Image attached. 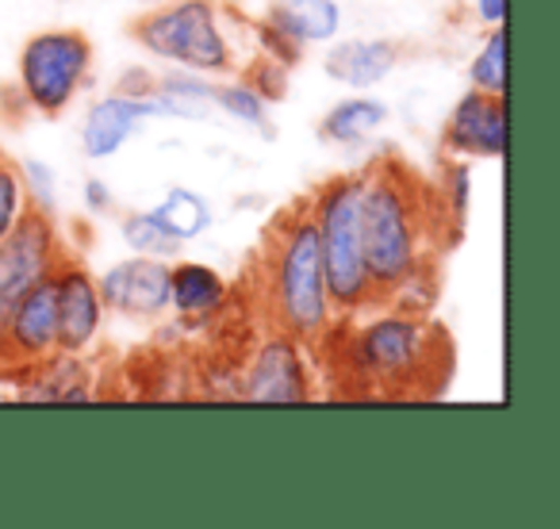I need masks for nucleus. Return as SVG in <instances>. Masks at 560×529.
I'll return each instance as SVG.
<instances>
[{"label": "nucleus", "instance_id": "39448f33", "mask_svg": "<svg viewBox=\"0 0 560 529\" xmlns=\"http://www.w3.org/2000/svg\"><path fill=\"white\" fill-rule=\"evenodd\" d=\"M131 35L150 55L177 62L185 70L226 73L234 70V55L226 35L219 32L215 0H165V9H154L131 24Z\"/></svg>", "mask_w": 560, "mask_h": 529}, {"label": "nucleus", "instance_id": "393cba45", "mask_svg": "<svg viewBox=\"0 0 560 529\" xmlns=\"http://www.w3.org/2000/svg\"><path fill=\"white\" fill-rule=\"evenodd\" d=\"M89 203H93V208H108V188H104L101 180H89Z\"/></svg>", "mask_w": 560, "mask_h": 529}, {"label": "nucleus", "instance_id": "f8f14e48", "mask_svg": "<svg viewBox=\"0 0 560 529\" xmlns=\"http://www.w3.org/2000/svg\"><path fill=\"white\" fill-rule=\"evenodd\" d=\"M150 101L147 96H131V93H112L108 101L93 104L81 127V150L89 157H112L127 139L135 134V127L142 119H150Z\"/></svg>", "mask_w": 560, "mask_h": 529}, {"label": "nucleus", "instance_id": "ddd939ff", "mask_svg": "<svg viewBox=\"0 0 560 529\" xmlns=\"http://www.w3.org/2000/svg\"><path fill=\"white\" fill-rule=\"evenodd\" d=\"M12 380H32L24 388V399H50V403H81V399L93 396L89 388V373L78 361V353H50V357L35 361L24 368V376H12Z\"/></svg>", "mask_w": 560, "mask_h": 529}, {"label": "nucleus", "instance_id": "a211bd4d", "mask_svg": "<svg viewBox=\"0 0 560 529\" xmlns=\"http://www.w3.org/2000/svg\"><path fill=\"white\" fill-rule=\"evenodd\" d=\"M150 219H154L158 226H162L170 238L177 242H188L196 238V234H203L211 226V208L203 196L188 192V188H173L170 196H165L162 203H158L154 211H147Z\"/></svg>", "mask_w": 560, "mask_h": 529}, {"label": "nucleus", "instance_id": "a878e982", "mask_svg": "<svg viewBox=\"0 0 560 529\" xmlns=\"http://www.w3.org/2000/svg\"><path fill=\"white\" fill-rule=\"evenodd\" d=\"M142 4H165V0H142Z\"/></svg>", "mask_w": 560, "mask_h": 529}, {"label": "nucleus", "instance_id": "0eeeda50", "mask_svg": "<svg viewBox=\"0 0 560 529\" xmlns=\"http://www.w3.org/2000/svg\"><path fill=\"white\" fill-rule=\"evenodd\" d=\"M58 353V307H55V269L35 277L9 304L4 345H0V380L24 373L27 365Z\"/></svg>", "mask_w": 560, "mask_h": 529}, {"label": "nucleus", "instance_id": "f257e3e1", "mask_svg": "<svg viewBox=\"0 0 560 529\" xmlns=\"http://www.w3.org/2000/svg\"><path fill=\"white\" fill-rule=\"evenodd\" d=\"M445 223L460 234L442 200V188H430L392 154L369 165L361 188V249L376 304H388L392 292L404 289L411 277L434 273V254L445 246Z\"/></svg>", "mask_w": 560, "mask_h": 529}, {"label": "nucleus", "instance_id": "4468645a", "mask_svg": "<svg viewBox=\"0 0 560 529\" xmlns=\"http://www.w3.org/2000/svg\"><path fill=\"white\" fill-rule=\"evenodd\" d=\"M170 304L177 307L185 322H203L226 304V284L208 264L180 261L170 269Z\"/></svg>", "mask_w": 560, "mask_h": 529}, {"label": "nucleus", "instance_id": "5701e85b", "mask_svg": "<svg viewBox=\"0 0 560 529\" xmlns=\"http://www.w3.org/2000/svg\"><path fill=\"white\" fill-rule=\"evenodd\" d=\"M246 85L254 89V93L261 96L265 104L280 101V96L289 93V66L265 55L261 62H254V66L246 70Z\"/></svg>", "mask_w": 560, "mask_h": 529}, {"label": "nucleus", "instance_id": "7ed1b4c3", "mask_svg": "<svg viewBox=\"0 0 560 529\" xmlns=\"http://www.w3.org/2000/svg\"><path fill=\"white\" fill-rule=\"evenodd\" d=\"M361 380L381 399H438L453 376V342L422 315H384L353 338Z\"/></svg>", "mask_w": 560, "mask_h": 529}, {"label": "nucleus", "instance_id": "9d476101", "mask_svg": "<svg viewBox=\"0 0 560 529\" xmlns=\"http://www.w3.org/2000/svg\"><path fill=\"white\" fill-rule=\"evenodd\" d=\"M242 399H249V403H304V399H312V384H307L296 338L272 334L257 350L249 373L242 376Z\"/></svg>", "mask_w": 560, "mask_h": 529}, {"label": "nucleus", "instance_id": "20e7f679", "mask_svg": "<svg viewBox=\"0 0 560 529\" xmlns=\"http://www.w3.org/2000/svg\"><path fill=\"white\" fill-rule=\"evenodd\" d=\"M361 188H365V173H346L312 192L327 296L335 311L376 307V289L369 281L365 249H361Z\"/></svg>", "mask_w": 560, "mask_h": 529}, {"label": "nucleus", "instance_id": "423d86ee", "mask_svg": "<svg viewBox=\"0 0 560 529\" xmlns=\"http://www.w3.org/2000/svg\"><path fill=\"white\" fill-rule=\"evenodd\" d=\"M89 66H93V43L81 32L58 27V32H43L27 39L20 50V89L24 101L32 104L39 116H62L89 81Z\"/></svg>", "mask_w": 560, "mask_h": 529}, {"label": "nucleus", "instance_id": "f03ea898", "mask_svg": "<svg viewBox=\"0 0 560 529\" xmlns=\"http://www.w3.org/2000/svg\"><path fill=\"white\" fill-rule=\"evenodd\" d=\"M261 296L277 334L296 338L300 345H319L335 307L327 296L323 242L312 196L284 208L265 231Z\"/></svg>", "mask_w": 560, "mask_h": 529}, {"label": "nucleus", "instance_id": "6ab92c4d", "mask_svg": "<svg viewBox=\"0 0 560 529\" xmlns=\"http://www.w3.org/2000/svg\"><path fill=\"white\" fill-rule=\"evenodd\" d=\"M472 89H480V93H499V96L506 93V32H503V24L488 35L483 50L476 55Z\"/></svg>", "mask_w": 560, "mask_h": 529}, {"label": "nucleus", "instance_id": "6e6552de", "mask_svg": "<svg viewBox=\"0 0 560 529\" xmlns=\"http://www.w3.org/2000/svg\"><path fill=\"white\" fill-rule=\"evenodd\" d=\"M55 307H58V350L85 353L96 342V334H101L104 304L85 264L70 261L66 254L55 264Z\"/></svg>", "mask_w": 560, "mask_h": 529}, {"label": "nucleus", "instance_id": "2eb2a0df", "mask_svg": "<svg viewBox=\"0 0 560 529\" xmlns=\"http://www.w3.org/2000/svg\"><path fill=\"white\" fill-rule=\"evenodd\" d=\"M399 62V47L388 39H365V43H338L327 55V73L350 89H369L384 81Z\"/></svg>", "mask_w": 560, "mask_h": 529}, {"label": "nucleus", "instance_id": "b1692460", "mask_svg": "<svg viewBox=\"0 0 560 529\" xmlns=\"http://www.w3.org/2000/svg\"><path fill=\"white\" fill-rule=\"evenodd\" d=\"M476 9H480V20L491 27H499L506 20V0H476Z\"/></svg>", "mask_w": 560, "mask_h": 529}, {"label": "nucleus", "instance_id": "aec40b11", "mask_svg": "<svg viewBox=\"0 0 560 529\" xmlns=\"http://www.w3.org/2000/svg\"><path fill=\"white\" fill-rule=\"evenodd\" d=\"M124 238L131 242L135 254H147V257H170L180 249L177 238L162 231L150 215H127L124 219Z\"/></svg>", "mask_w": 560, "mask_h": 529}, {"label": "nucleus", "instance_id": "f3484780", "mask_svg": "<svg viewBox=\"0 0 560 529\" xmlns=\"http://www.w3.org/2000/svg\"><path fill=\"white\" fill-rule=\"evenodd\" d=\"M388 119V108L381 101H369V96H358V101H342L338 108H330L319 124V134L335 146H353V142L369 139V131Z\"/></svg>", "mask_w": 560, "mask_h": 529}, {"label": "nucleus", "instance_id": "9b49d317", "mask_svg": "<svg viewBox=\"0 0 560 529\" xmlns=\"http://www.w3.org/2000/svg\"><path fill=\"white\" fill-rule=\"evenodd\" d=\"M442 146L460 157H503L506 154V96L472 93L460 96L445 124Z\"/></svg>", "mask_w": 560, "mask_h": 529}, {"label": "nucleus", "instance_id": "412c9836", "mask_svg": "<svg viewBox=\"0 0 560 529\" xmlns=\"http://www.w3.org/2000/svg\"><path fill=\"white\" fill-rule=\"evenodd\" d=\"M215 104L223 111H231L234 119H242V124H254V127H261V131H269L265 101L246 85V81H242V85H219L215 89Z\"/></svg>", "mask_w": 560, "mask_h": 529}, {"label": "nucleus", "instance_id": "dca6fc26", "mask_svg": "<svg viewBox=\"0 0 560 529\" xmlns=\"http://www.w3.org/2000/svg\"><path fill=\"white\" fill-rule=\"evenodd\" d=\"M265 24L277 27L280 35H289L300 47H307V43L335 39L342 16H338L335 0H272Z\"/></svg>", "mask_w": 560, "mask_h": 529}, {"label": "nucleus", "instance_id": "4be33fe9", "mask_svg": "<svg viewBox=\"0 0 560 529\" xmlns=\"http://www.w3.org/2000/svg\"><path fill=\"white\" fill-rule=\"evenodd\" d=\"M24 208H27L24 177H20V169L9 162V157H0V238L16 226V219Z\"/></svg>", "mask_w": 560, "mask_h": 529}, {"label": "nucleus", "instance_id": "1a4fd4ad", "mask_svg": "<svg viewBox=\"0 0 560 529\" xmlns=\"http://www.w3.org/2000/svg\"><path fill=\"white\" fill-rule=\"evenodd\" d=\"M101 304L131 319H158L170 307V264L162 257H131L124 264H112L96 284Z\"/></svg>", "mask_w": 560, "mask_h": 529}]
</instances>
